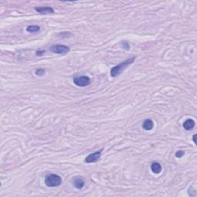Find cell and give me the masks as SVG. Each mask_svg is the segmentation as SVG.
<instances>
[{
  "label": "cell",
  "instance_id": "10",
  "mask_svg": "<svg viewBox=\"0 0 197 197\" xmlns=\"http://www.w3.org/2000/svg\"><path fill=\"white\" fill-rule=\"evenodd\" d=\"M154 122L152 119H146V120L143 122V130H146V131H149V130H152Z\"/></svg>",
  "mask_w": 197,
  "mask_h": 197
},
{
  "label": "cell",
  "instance_id": "8",
  "mask_svg": "<svg viewBox=\"0 0 197 197\" xmlns=\"http://www.w3.org/2000/svg\"><path fill=\"white\" fill-rule=\"evenodd\" d=\"M182 127L186 130H192L195 127V121L191 119H188L182 124Z\"/></svg>",
  "mask_w": 197,
  "mask_h": 197
},
{
  "label": "cell",
  "instance_id": "16",
  "mask_svg": "<svg viewBox=\"0 0 197 197\" xmlns=\"http://www.w3.org/2000/svg\"><path fill=\"white\" fill-rule=\"evenodd\" d=\"M193 139L194 143H195V144H196V134L193 135Z\"/></svg>",
  "mask_w": 197,
  "mask_h": 197
},
{
  "label": "cell",
  "instance_id": "15",
  "mask_svg": "<svg viewBox=\"0 0 197 197\" xmlns=\"http://www.w3.org/2000/svg\"><path fill=\"white\" fill-rule=\"evenodd\" d=\"M45 52V51L44 50H38L37 52H36V55H37L38 56H43Z\"/></svg>",
  "mask_w": 197,
  "mask_h": 197
},
{
  "label": "cell",
  "instance_id": "2",
  "mask_svg": "<svg viewBox=\"0 0 197 197\" xmlns=\"http://www.w3.org/2000/svg\"><path fill=\"white\" fill-rule=\"evenodd\" d=\"M45 183L49 187H56L62 183V178L59 175L51 174L45 178Z\"/></svg>",
  "mask_w": 197,
  "mask_h": 197
},
{
  "label": "cell",
  "instance_id": "14",
  "mask_svg": "<svg viewBox=\"0 0 197 197\" xmlns=\"http://www.w3.org/2000/svg\"><path fill=\"white\" fill-rule=\"evenodd\" d=\"M122 46H123V48H125L126 49H127V50L130 49V44L128 43L126 41H124L123 42H122Z\"/></svg>",
  "mask_w": 197,
  "mask_h": 197
},
{
  "label": "cell",
  "instance_id": "9",
  "mask_svg": "<svg viewBox=\"0 0 197 197\" xmlns=\"http://www.w3.org/2000/svg\"><path fill=\"white\" fill-rule=\"evenodd\" d=\"M150 169L153 173H156V174H159V173H161L162 171V166L161 164L159 163H152L150 166Z\"/></svg>",
  "mask_w": 197,
  "mask_h": 197
},
{
  "label": "cell",
  "instance_id": "4",
  "mask_svg": "<svg viewBox=\"0 0 197 197\" xmlns=\"http://www.w3.org/2000/svg\"><path fill=\"white\" fill-rule=\"evenodd\" d=\"M73 83L75 86L79 87L87 86L91 83V79L89 77L83 75V76L76 77L73 79Z\"/></svg>",
  "mask_w": 197,
  "mask_h": 197
},
{
  "label": "cell",
  "instance_id": "7",
  "mask_svg": "<svg viewBox=\"0 0 197 197\" xmlns=\"http://www.w3.org/2000/svg\"><path fill=\"white\" fill-rule=\"evenodd\" d=\"M73 185L76 189L81 190L85 186V180L83 177L76 176L73 179Z\"/></svg>",
  "mask_w": 197,
  "mask_h": 197
},
{
  "label": "cell",
  "instance_id": "11",
  "mask_svg": "<svg viewBox=\"0 0 197 197\" xmlns=\"http://www.w3.org/2000/svg\"><path fill=\"white\" fill-rule=\"evenodd\" d=\"M40 30V27L39 26L36 25H32V26H29L26 28V31L30 33H36Z\"/></svg>",
  "mask_w": 197,
  "mask_h": 197
},
{
  "label": "cell",
  "instance_id": "3",
  "mask_svg": "<svg viewBox=\"0 0 197 197\" xmlns=\"http://www.w3.org/2000/svg\"><path fill=\"white\" fill-rule=\"evenodd\" d=\"M70 47L65 45H53L50 47V51L55 54L65 55L70 52Z\"/></svg>",
  "mask_w": 197,
  "mask_h": 197
},
{
  "label": "cell",
  "instance_id": "13",
  "mask_svg": "<svg viewBox=\"0 0 197 197\" xmlns=\"http://www.w3.org/2000/svg\"><path fill=\"white\" fill-rule=\"evenodd\" d=\"M184 155H185V152H184L183 150L177 151V152H176V154H175V156H176V158H181Z\"/></svg>",
  "mask_w": 197,
  "mask_h": 197
},
{
  "label": "cell",
  "instance_id": "1",
  "mask_svg": "<svg viewBox=\"0 0 197 197\" xmlns=\"http://www.w3.org/2000/svg\"><path fill=\"white\" fill-rule=\"evenodd\" d=\"M134 61H135V57H132V58L128 59L126 60L123 61L117 66H113L110 70V75L112 77L118 76L119 75H120L122 73V72L126 70L128 66L133 63Z\"/></svg>",
  "mask_w": 197,
  "mask_h": 197
},
{
  "label": "cell",
  "instance_id": "12",
  "mask_svg": "<svg viewBox=\"0 0 197 197\" xmlns=\"http://www.w3.org/2000/svg\"><path fill=\"white\" fill-rule=\"evenodd\" d=\"M45 70H43V69H38V70H36L35 72V74L38 76H42V75H45Z\"/></svg>",
  "mask_w": 197,
  "mask_h": 197
},
{
  "label": "cell",
  "instance_id": "5",
  "mask_svg": "<svg viewBox=\"0 0 197 197\" xmlns=\"http://www.w3.org/2000/svg\"><path fill=\"white\" fill-rule=\"evenodd\" d=\"M102 151H103V149H101V150L100 151H96V152H92V153H90L85 159V162L87 163H96V162H98L100 160V158H101Z\"/></svg>",
  "mask_w": 197,
  "mask_h": 197
},
{
  "label": "cell",
  "instance_id": "6",
  "mask_svg": "<svg viewBox=\"0 0 197 197\" xmlns=\"http://www.w3.org/2000/svg\"><path fill=\"white\" fill-rule=\"evenodd\" d=\"M34 10L37 12L42 15H47V14H53L54 13V10L52 7L49 6H45V7H36Z\"/></svg>",
  "mask_w": 197,
  "mask_h": 197
}]
</instances>
